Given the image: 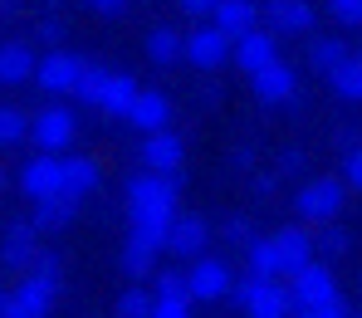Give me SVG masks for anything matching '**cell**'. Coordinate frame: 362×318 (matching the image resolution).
<instances>
[{
  "label": "cell",
  "instance_id": "1",
  "mask_svg": "<svg viewBox=\"0 0 362 318\" xmlns=\"http://www.w3.org/2000/svg\"><path fill=\"white\" fill-rule=\"evenodd\" d=\"M177 201H181V187L177 177H162V172H142L127 182V240H142L147 250L162 254L167 245V225L177 216Z\"/></svg>",
  "mask_w": 362,
  "mask_h": 318
},
{
  "label": "cell",
  "instance_id": "2",
  "mask_svg": "<svg viewBox=\"0 0 362 318\" xmlns=\"http://www.w3.org/2000/svg\"><path fill=\"white\" fill-rule=\"evenodd\" d=\"M230 294L240 299L245 318H289L294 314V299H289L284 279H255V274H245Z\"/></svg>",
  "mask_w": 362,
  "mask_h": 318
},
{
  "label": "cell",
  "instance_id": "3",
  "mask_svg": "<svg viewBox=\"0 0 362 318\" xmlns=\"http://www.w3.org/2000/svg\"><path fill=\"white\" fill-rule=\"evenodd\" d=\"M343 201H348V182H338V177H313V182L299 187L294 211H299V220H308V225H323V220H338Z\"/></svg>",
  "mask_w": 362,
  "mask_h": 318
},
{
  "label": "cell",
  "instance_id": "4",
  "mask_svg": "<svg viewBox=\"0 0 362 318\" xmlns=\"http://www.w3.org/2000/svg\"><path fill=\"white\" fill-rule=\"evenodd\" d=\"M54 299H59V279H49V274H35V269H25V279H20V284L10 289L5 318H49Z\"/></svg>",
  "mask_w": 362,
  "mask_h": 318
},
{
  "label": "cell",
  "instance_id": "5",
  "mask_svg": "<svg viewBox=\"0 0 362 318\" xmlns=\"http://www.w3.org/2000/svg\"><path fill=\"white\" fill-rule=\"evenodd\" d=\"M230 289H235V274H230L226 259H216V254H196V259H191V269H186V294H191V299L216 304V299H226Z\"/></svg>",
  "mask_w": 362,
  "mask_h": 318
},
{
  "label": "cell",
  "instance_id": "6",
  "mask_svg": "<svg viewBox=\"0 0 362 318\" xmlns=\"http://www.w3.org/2000/svg\"><path fill=\"white\" fill-rule=\"evenodd\" d=\"M181 59L201 73H216L230 64V35H221L216 25H196L186 40H181Z\"/></svg>",
  "mask_w": 362,
  "mask_h": 318
},
{
  "label": "cell",
  "instance_id": "7",
  "mask_svg": "<svg viewBox=\"0 0 362 318\" xmlns=\"http://www.w3.org/2000/svg\"><path fill=\"white\" fill-rule=\"evenodd\" d=\"M284 284H289L294 309H313V304H323V299H333V294H338V279H333V269H328V264H318V254H313L308 264H299Z\"/></svg>",
  "mask_w": 362,
  "mask_h": 318
},
{
  "label": "cell",
  "instance_id": "8",
  "mask_svg": "<svg viewBox=\"0 0 362 318\" xmlns=\"http://www.w3.org/2000/svg\"><path fill=\"white\" fill-rule=\"evenodd\" d=\"M74 137H78V118L69 108H40L30 118V142L40 152H64V147H74Z\"/></svg>",
  "mask_w": 362,
  "mask_h": 318
},
{
  "label": "cell",
  "instance_id": "9",
  "mask_svg": "<svg viewBox=\"0 0 362 318\" xmlns=\"http://www.w3.org/2000/svg\"><path fill=\"white\" fill-rule=\"evenodd\" d=\"M250 88H255V98H259V103L279 108V103H289V98L299 93V73H294L284 59H269L264 69H255V73H250Z\"/></svg>",
  "mask_w": 362,
  "mask_h": 318
},
{
  "label": "cell",
  "instance_id": "10",
  "mask_svg": "<svg viewBox=\"0 0 362 318\" xmlns=\"http://www.w3.org/2000/svg\"><path fill=\"white\" fill-rule=\"evenodd\" d=\"M230 59L240 64L245 73H255V69H264L269 59H279V35L274 30H245V35H235L230 40Z\"/></svg>",
  "mask_w": 362,
  "mask_h": 318
},
{
  "label": "cell",
  "instance_id": "11",
  "mask_svg": "<svg viewBox=\"0 0 362 318\" xmlns=\"http://www.w3.org/2000/svg\"><path fill=\"white\" fill-rule=\"evenodd\" d=\"M127 123L137 127L142 137H147V132H162V127L172 123V98H167L162 88H137L132 103H127Z\"/></svg>",
  "mask_w": 362,
  "mask_h": 318
},
{
  "label": "cell",
  "instance_id": "12",
  "mask_svg": "<svg viewBox=\"0 0 362 318\" xmlns=\"http://www.w3.org/2000/svg\"><path fill=\"white\" fill-rule=\"evenodd\" d=\"M259 15H264V25L279 30V35H308V30L318 25V10H313L308 0H264Z\"/></svg>",
  "mask_w": 362,
  "mask_h": 318
},
{
  "label": "cell",
  "instance_id": "13",
  "mask_svg": "<svg viewBox=\"0 0 362 318\" xmlns=\"http://www.w3.org/2000/svg\"><path fill=\"white\" fill-rule=\"evenodd\" d=\"M206 245H211V225H206L201 216L177 211L172 225H167V245H162V250L181 254V259H196V254H206Z\"/></svg>",
  "mask_w": 362,
  "mask_h": 318
},
{
  "label": "cell",
  "instance_id": "14",
  "mask_svg": "<svg viewBox=\"0 0 362 318\" xmlns=\"http://www.w3.org/2000/svg\"><path fill=\"white\" fill-rule=\"evenodd\" d=\"M78 69H83V59H78V54H69V49H49L45 59L35 64V83H40L45 93H74Z\"/></svg>",
  "mask_w": 362,
  "mask_h": 318
},
{
  "label": "cell",
  "instance_id": "15",
  "mask_svg": "<svg viewBox=\"0 0 362 318\" xmlns=\"http://www.w3.org/2000/svg\"><path fill=\"white\" fill-rule=\"evenodd\" d=\"M181 162H186V147H181V137L172 132V127H162V132H147V142H142V167H147V172L177 177Z\"/></svg>",
  "mask_w": 362,
  "mask_h": 318
},
{
  "label": "cell",
  "instance_id": "16",
  "mask_svg": "<svg viewBox=\"0 0 362 318\" xmlns=\"http://www.w3.org/2000/svg\"><path fill=\"white\" fill-rule=\"evenodd\" d=\"M20 191H25L30 201H40V196H54V191H64L59 152H40V157H30V162L20 167Z\"/></svg>",
  "mask_w": 362,
  "mask_h": 318
},
{
  "label": "cell",
  "instance_id": "17",
  "mask_svg": "<svg viewBox=\"0 0 362 318\" xmlns=\"http://www.w3.org/2000/svg\"><path fill=\"white\" fill-rule=\"evenodd\" d=\"M78 196H69V191H54V196H40L35 201V216H30V225L35 230H69L74 220H78Z\"/></svg>",
  "mask_w": 362,
  "mask_h": 318
},
{
  "label": "cell",
  "instance_id": "18",
  "mask_svg": "<svg viewBox=\"0 0 362 318\" xmlns=\"http://www.w3.org/2000/svg\"><path fill=\"white\" fill-rule=\"evenodd\" d=\"M269 245L279 254V274H284V279H289L299 264L313 259V235H308V225H284L279 235H269Z\"/></svg>",
  "mask_w": 362,
  "mask_h": 318
},
{
  "label": "cell",
  "instance_id": "19",
  "mask_svg": "<svg viewBox=\"0 0 362 318\" xmlns=\"http://www.w3.org/2000/svg\"><path fill=\"white\" fill-rule=\"evenodd\" d=\"M59 177H64V191L78 196V201L103 187V167L93 157H69V152H59Z\"/></svg>",
  "mask_w": 362,
  "mask_h": 318
},
{
  "label": "cell",
  "instance_id": "20",
  "mask_svg": "<svg viewBox=\"0 0 362 318\" xmlns=\"http://www.w3.org/2000/svg\"><path fill=\"white\" fill-rule=\"evenodd\" d=\"M35 250H40V230L30 225V220H20V225H10L5 230V240H0V264L5 269H30V259H35Z\"/></svg>",
  "mask_w": 362,
  "mask_h": 318
},
{
  "label": "cell",
  "instance_id": "21",
  "mask_svg": "<svg viewBox=\"0 0 362 318\" xmlns=\"http://www.w3.org/2000/svg\"><path fill=\"white\" fill-rule=\"evenodd\" d=\"M211 25L235 40V35H245V30L259 25V5H255V0H221V5L211 10Z\"/></svg>",
  "mask_w": 362,
  "mask_h": 318
},
{
  "label": "cell",
  "instance_id": "22",
  "mask_svg": "<svg viewBox=\"0 0 362 318\" xmlns=\"http://www.w3.org/2000/svg\"><path fill=\"white\" fill-rule=\"evenodd\" d=\"M35 64H40V54L30 45H20V40L0 45V83H30L35 78Z\"/></svg>",
  "mask_w": 362,
  "mask_h": 318
},
{
  "label": "cell",
  "instance_id": "23",
  "mask_svg": "<svg viewBox=\"0 0 362 318\" xmlns=\"http://www.w3.org/2000/svg\"><path fill=\"white\" fill-rule=\"evenodd\" d=\"M132 93H137V78H127V73H108L103 93H98V108H103L108 118H127V103H132Z\"/></svg>",
  "mask_w": 362,
  "mask_h": 318
},
{
  "label": "cell",
  "instance_id": "24",
  "mask_svg": "<svg viewBox=\"0 0 362 318\" xmlns=\"http://www.w3.org/2000/svg\"><path fill=\"white\" fill-rule=\"evenodd\" d=\"M328 83H333V93H338V98L362 103V54H348L338 69H328Z\"/></svg>",
  "mask_w": 362,
  "mask_h": 318
},
{
  "label": "cell",
  "instance_id": "25",
  "mask_svg": "<svg viewBox=\"0 0 362 318\" xmlns=\"http://www.w3.org/2000/svg\"><path fill=\"white\" fill-rule=\"evenodd\" d=\"M147 59L157 64V69H172L181 59V35L172 25H157V30H147Z\"/></svg>",
  "mask_w": 362,
  "mask_h": 318
},
{
  "label": "cell",
  "instance_id": "26",
  "mask_svg": "<svg viewBox=\"0 0 362 318\" xmlns=\"http://www.w3.org/2000/svg\"><path fill=\"white\" fill-rule=\"evenodd\" d=\"M245 274H255V279H284V274H279V254H274L269 240L255 235V240L245 245Z\"/></svg>",
  "mask_w": 362,
  "mask_h": 318
},
{
  "label": "cell",
  "instance_id": "27",
  "mask_svg": "<svg viewBox=\"0 0 362 318\" xmlns=\"http://www.w3.org/2000/svg\"><path fill=\"white\" fill-rule=\"evenodd\" d=\"M353 49L338 40V35H323V40H308V69H318V73H328V69H338V64L348 59Z\"/></svg>",
  "mask_w": 362,
  "mask_h": 318
},
{
  "label": "cell",
  "instance_id": "28",
  "mask_svg": "<svg viewBox=\"0 0 362 318\" xmlns=\"http://www.w3.org/2000/svg\"><path fill=\"white\" fill-rule=\"evenodd\" d=\"M108 73H113L108 64H83V69H78V83H74V93H78L88 108H98V93H103Z\"/></svg>",
  "mask_w": 362,
  "mask_h": 318
},
{
  "label": "cell",
  "instance_id": "29",
  "mask_svg": "<svg viewBox=\"0 0 362 318\" xmlns=\"http://www.w3.org/2000/svg\"><path fill=\"white\" fill-rule=\"evenodd\" d=\"M122 269H127L132 279H152V269H157V250H147L142 240H122Z\"/></svg>",
  "mask_w": 362,
  "mask_h": 318
},
{
  "label": "cell",
  "instance_id": "30",
  "mask_svg": "<svg viewBox=\"0 0 362 318\" xmlns=\"http://www.w3.org/2000/svg\"><path fill=\"white\" fill-rule=\"evenodd\" d=\"M181 294H186V269H152V299H181Z\"/></svg>",
  "mask_w": 362,
  "mask_h": 318
},
{
  "label": "cell",
  "instance_id": "31",
  "mask_svg": "<svg viewBox=\"0 0 362 318\" xmlns=\"http://www.w3.org/2000/svg\"><path fill=\"white\" fill-rule=\"evenodd\" d=\"M30 137V118L20 108H0V147H20Z\"/></svg>",
  "mask_w": 362,
  "mask_h": 318
},
{
  "label": "cell",
  "instance_id": "32",
  "mask_svg": "<svg viewBox=\"0 0 362 318\" xmlns=\"http://www.w3.org/2000/svg\"><path fill=\"white\" fill-rule=\"evenodd\" d=\"M348 250H353V235L323 220V230H318V240H313V254H328V259H338V254H348Z\"/></svg>",
  "mask_w": 362,
  "mask_h": 318
},
{
  "label": "cell",
  "instance_id": "33",
  "mask_svg": "<svg viewBox=\"0 0 362 318\" xmlns=\"http://www.w3.org/2000/svg\"><path fill=\"white\" fill-rule=\"evenodd\" d=\"M147 314H152V294L142 284H132V289L118 294V318H147Z\"/></svg>",
  "mask_w": 362,
  "mask_h": 318
},
{
  "label": "cell",
  "instance_id": "34",
  "mask_svg": "<svg viewBox=\"0 0 362 318\" xmlns=\"http://www.w3.org/2000/svg\"><path fill=\"white\" fill-rule=\"evenodd\" d=\"M221 235H226V245H250L255 240V220L250 216H226V225H221Z\"/></svg>",
  "mask_w": 362,
  "mask_h": 318
},
{
  "label": "cell",
  "instance_id": "35",
  "mask_svg": "<svg viewBox=\"0 0 362 318\" xmlns=\"http://www.w3.org/2000/svg\"><path fill=\"white\" fill-rule=\"evenodd\" d=\"M328 15H333L338 25L358 30V25H362V0H328Z\"/></svg>",
  "mask_w": 362,
  "mask_h": 318
},
{
  "label": "cell",
  "instance_id": "36",
  "mask_svg": "<svg viewBox=\"0 0 362 318\" xmlns=\"http://www.w3.org/2000/svg\"><path fill=\"white\" fill-rule=\"evenodd\" d=\"M147 318H191V299H152V314Z\"/></svg>",
  "mask_w": 362,
  "mask_h": 318
},
{
  "label": "cell",
  "instance_id": "37",
  "mask_svg": "<svg viewBox=\"0 0 362 318\" xmlns=\"http://www.w3.org/2000/svg\"><path fill=\"white\" fill-rule=\"evenodd\" d=\"M308 314H313V318H353V309H348V299H343V294H333V299L313 304Z\"/></svg>",
  "mask_w": 362,
  "mask_h": 318
},
{
  "label": "cell",
  "instance_id": "38",
  "mask_svg": "<svg viewBox=\"0 0 362 318\" xmlns=\"http://www.w3.org/2000/svg\"><path fill=\"white\" fill-rule=\"evenodd\" d=\"M343 182L353 191H362V147H348V157H343Z\"/></svg>",
  "mask_w": 362,
  "mask_h": 318
},
{
  "label": "cell",
  "instance_id": "39",
  "mask_svg": "<svg viewBox=\"0 0 362 318\" xmlns=\"http://www.w3.org/2000/svg\"><path fill=\"white\" fill-rule=\"evenodd\" d=\"M177 5L191 15V20H211V10H216L221 0H177Z\"/></svg>",
  "mask_w": 362,
  "mask_h": 318
},
{
  "label": "cell",
  "instance_id": "40",
  "mask_svg": "<svg viewBox=\"0 0 362 318\" xmlns=\"http://www.w3.org/2000/svg\"><path fill=\"white\" fill-rule=\"evenodd\" d=\"M88 10H93V15H108V20H118V15H127V0H88Z\"/></svg>",
  "mask_w": 362,
  "mask_h": 318
},
{
  "label": "cell",
  "instance_id": "41",
  "mask_svg": "<svg viewBox=\"0 0 362 318\" xmlns=\"http://www.w3.org/2000/svg\"><path fill=\"white\" fill-rule=\"evenodd\" d=\"M64 35H69V30H64V20H54V15H49V20H40V40H45V45H59Z\"/></svg>",
  "mask_w": 362,
  "mask_h": 318
},
{
  "label": "cell",
  "instance_id": "42",
  "mask_svg": "<svg viewBox=\"0 0 362 318\" xmlns=\"http://www.w3.org/2000/svg\"><path fill=\"white\" fill-rule=\"evenodd\" d=\"M303 167H308V162H303V152H284V157H279V177H299Z\"/></svg>",
  "mask_w": 362,
  "mask_h": 318
},
{
  "label": "cell",
  "instance_id": "43",
  "mask_svg": "<svg viewBox=\"0 0 362 318\" xmlns=\"http://www.w3.org/2000/svg\"><path fill=\"white\" fill-rule=\"evenodd\" d=\"M279 187V172H255V196H274Z\"/></svg>",
  "mask_w": 362,
  "mask_h": 318
},
{
  "label": "cell",
  "instance_id": "44",
  "mask_svg": "<svg viewBox=\"0 0 362 318\" xmlns=\"http://www.w3.org/2000/svg\"><path fill=\"white\" fill-rule=\"evenodd\" d=\"M250 167H255V152H230V172H250Z\"/></svg>",
  "mask_w": 362,
  "mask_h": 318
},
{
  "label": "cell",
  "instance_id": "45",
  "mask_svg": "<svg viewBox=\"0 0 362 318\" xmlns=\"http://www.w3.org/2000/svg\"><path fill=\"white\" fill-rule=\"evenodd\" d=\"M0 15H20V0H0Z\"/></svg>",
  "mask_w": 362,
  "mask_h": 318
},
{
  "label": "cell",
  "instance_id": "46",
  "mask_svg": "<svg viewBox=\"0 0 362 318\" xmlns=\"http://www.w3.org/2000/svg\"><path fill=\"white\" fill-rule=\"evenodd\" d=\"M289 318H313V314H308V309H294V314H289Z\"/></svg>",
  "mask_w": 362,
  "mask_h": 318
},
{
  "label": "cell",
  "instance_id": "47",
  "mask_svg": "<svg viewBox=\"0 0 362 318\" xmlns=\"http://www.w3.org/2000/svg\"><path fill=\"white\" fill-rule=\"evenodd\" d=\"M5 304H10V294H0V318H5Z\"/></svg>",
  "mask_w": 362,
  "mask_h": 318
},
{
  "label": "cell",
  "instance_id": "48",
  "mask_svg": "<svg viewBox=\"0 0 362 318\" xmlns=\"http://www.w3.org/2000/svg\"><path fill=\"white\" fill-rule=\"evenodd\" d=\"M0 191H5V167H0Z\"/></svg>",
  "mask_w": 362,
  "mask_h": 318
},
{
  "label": "cell",
  "instance_id": "49",
  "mask_svg": "<svg viewBox=\"0 0 362 318\" xmlns=\"http://www.w3.org/2000/svg\"><path fill=\"white\" fill-rule=\"evenodd\" d=\"M358 54H362V49H358Z\"/></svg>",
  "mask_w": 362,
  "mask_h": 318
}]
</instances>
